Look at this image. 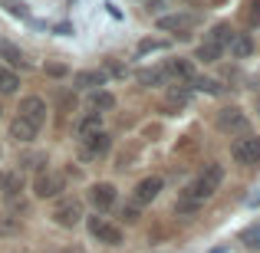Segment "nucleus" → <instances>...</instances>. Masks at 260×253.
Returning <instances> with one entry per match:
<instances>
[{"mask_svg":"<svg viewBox=\"0 0 260 253\" xmlns=\"http://www.w3.org/2000/svg\"><path fill=\"white\" fill-rule=\"evenodd\" d=\"M224 184V165L221 161H211L194 174V181H188L181 191H178V201H175V214L178 217H191L217 194V188Z\"/></svg>","mask_w":260,"mask_h":253,"instance_id":"nucleus-1","label":"nucleus"},{"mask_svg":"<svg viewBox=\"0 0 260 253\" xmlns=\"http://www.w3.org/2000/svg\"><path fill=\"white\" fill-rule=\"evenodd\" d=\"M231 37H234V30H231L228 23H217L214 30L204 37V43L194 50V59H201V63H217V59L224 56V50H228Z\"/></svg>","mask_w":260,"mask_h":253,"instance_id":"nucleus-2","label":"nucleus"},{"mask_svg":"<svg viewBox=\"0 0 260 253\" xmlns=\"http://www.w3.org/2000/svg\"><path fill=\"white\" fill-rule=\"evenodd\" d=\"M0 194H4L10 214H23L26 201H23V171H0Z\"/></svg>","mask_w":260,"mask_h":253,"instance_id":"nucleus-3","label":"nucleus"},{"mask_svg":"<svg viewBox=\"0 0 260 253\" xmlns=\"http://www.w3.org/2000/svg\"><path fill=\"white\" fill-rule=\"evenodd\" d=\"M86 227H89V234H92V240L106 243V247H119V243H122V237H125L119 224H112L109 217H102V214L86 217Z\"/></svg>","mask_w":260,"mask_h":253,"instance_id":"nucleus-4","label":"nucleus"},{"mask_svg":"<svg viewBox=\"0 0 260 253\" xmlns=\"http://www.w3.org/2000/svg\"><path fill=\"white\" fill-rule=\"evenodd\" d=\"M231 158L237 161V165H260V135H250V132H244V135H237L234 138V145H231Z\"/></svg>","mask_w":260,"mask_h":253,"instance_id":"nucleus-5","label":"nucleus"},{"mask_svg":"<svg viewBox=\"0 0 260 253\" xmlns=\"http://www.w3.org/2000/svg\"><path fill=\"white\" fill-rule=\"evenodd\" d=\"M247 128H250V122H247V115H244L237 105H224L221 112H217V132L237 138V135H244Z\"/></svg>","mask_w":260,"mask_h":253,"instance_id":"nucleus-6","label":"nucleus"},{"mask_svg":"<svg viewBox=\"0 0 260 253\" xmlns=\"http://www.w3.org/2000/svg\"><path fill=\"white\" fill-rule=\"evenodd\" d=\"M66 191V177L56 174V171H37V177H33V194L43 197V201H50V197H59Z\"/></svg>","mask_w":260,"mask_h":253,"instance_id":"nucleus-7","label":"nucleus"},{"mask_svg":"<svg viewBox=\"0 0 260 253\" xmlns=\"http://www.w3.org/2000/svg\"><path fill=\"white\" fill-rule=\"evenodd\" d=\"M109 152H112L109 132H95V135H89V138L79 141V161H102Z\"/></svg>","mask_w":260,"mask_h":253,"instance_id":"nucleus-8","label":"nucleus"},{"mask_svg":"<svg viewBox=\"0 0 260 253\" xmlns=\"http://www.w3.org/2000/svg\"><path fill=\"white\" fill-rule=\"evenodd\" d=\"M50 217H53V224H56V227H76L86 214H83V204H79L76 197H59Z\"/></svg>","mask_w":260,"mask_h":253,"instance_id":"nucleus-9","label":"nucleus"},{"mask_svg":"<svg viewBox=\"0 0 260 253\" xmlns=\"http://www.w3.org/2000/svg\"><path fill=\"white\" fill-rule=\"evenodd\" d=\"M161 188H165V181H161L158 174H152V177H142V181L132 188V204H135V207H148L152 201H158Z\"/></svg>","mask_w":260,"mask_h":253,"instance_id":"nucleus-10","label":"nucleus"},{"mask_svg":"<svg viewBox=\"0 0 260 253\" xmlns=\"http://www.w3.org/2000/svg\"><path fill=\"white\" fill-rule=\"evenodd\" d=\"M46 102L40 99V95H26V99H20V109H17V115L20 119H26L30 125H37V128H43L46 125Z\"/></svg>","mask_w":260,"mask_h":253,"instance_id":"nucleus-11","label":"nucleus"},{"mask_svg":"<svg viewBox=\"0 0 260 253\" xmlns=\"http://www.w3.org/2000/svg\"><path fill=\"white\" fill-rule=\"evenodd\" d=\"M89 204L95 207V214H102V210H109L115 204V197H119V191H115V184L109 181H99V184H89Z\"/></svg>","mask_w":260,"mask_h":253,"instance_id":"nucleus-12","label":"nucleus"},{"mask_svg":"<svg viewBox=\"0 0 260 253\" xmlns=\"http://www.w3.org/2000/svg\"><path fill=\"white\" fill-rule=\"evenodd\" d=\"M155 23H158V30H165V33H181L184 37L188 30L198 26V17L194 13H161Z\"/></svg>","mask_w":260,"mask_h":253,"instance_id":"nucleus-13","label":"nucleus"},{"mask_svg":"<svg viewBox=\"0 0 260 253\" xmlns=\"http://www.w3.org/2000/svg\"><path fill=\"white\" fill-rule=\"evenodd\" d=\"M106 83H109V76L102 69H79L73 76V89H79V92H95V89H102Z\"/></svg>","mask_w":260,"mask_h":253,"instance_id":"nucleus-14","label":"nucleus"},{"mask_svg":"<svg viewBox=\"0 0 260 253\" xmlns=\"http://www.w3.org/2000/svg\"><path fill=\"white\" fill-rule=\"evenodd\" d=\"M73 132H76L79 141L89 138V135H95V132H106V128H102V112H86V115H79L76 125H73Z\"/></svg>","mask_w":260,"mask_h":253,"instance_id":"nucleus-15","label":"nucleus"},{"mask_svg":"<svg viewBox=\"0 0 260 253\" xmlns=\"http://www.w3.org/2000/svg\"><path fill=\"white\" fill-rule=\"evenodd\" d=\"M40 135V128L37 125H30L26 119H20V115H13V122H10V138L17 141V145H30L33 138Z\"/></svg>","mask_w":260,"mask_h":253,"instance_id":"nucleus-16","label":"nucleus"},{"mask_svg":"<svg viewBox=\"0 0 260 253\" xmlns=\"http://www.w3.org/2000/svg\"><path fill=\"white\" fill-rule=\"evenodd\" d=\"M161 69L168 73V83H188V79L194 76V66H191V59H168Z\"/></svg>","mask_w":260,"mask_h":253,"instance_id":"nucleus-17","label":"nucleus"},{"mask_svg":"<svg viewBox=\"0 0 260 253\" xmlns=\"http://www.w3.org/2000/svg\"><path fill=\"white\" fill-rule=\"evenodd\" d=\"M0 66H7V69H13V73H17V66H20V69L26 66L23 53H20L10 40H0Z\"/></svg>","mask_w":260,"mask_h":253,"instance_id":"nucleus-18","label":"nucleus"},{"mask_svg":"<svg viewBox=\"0 0 260 253\" xmlns=\"http://www.w3.org/2000/svg\"><path fill=\"white\" fill-rule=\"evenodd\" d=\"M228 50H231L234 59H247L250 53H254V37H250V33H234L231 43H228Z\"/></svg>","mask_w":260,"mask_h":253,"instance_id":"nucleus-19","label":"nucleus"},{"mask_svg":"<svg viewBox=\"0 0 260 253\" xmlns=\"http://www.w3.org/2000/svg\"><path fill=\"white\" fill-rule=\"evenodd\" d=\"M184 86H188L191 92H204V95H221L224 92V86L217 83V79H211V76H191Z\"/></svg>","mask_w":260,"mask_h":253,"instance_id":"nucleus-20","label":"nucleus"},{"mask_svg":"<svg viewBox=\"0 0 260 253\" xmlns=\"http://www.w3.org/2000/svg\"><path fill=\"white\" fill-rule=\"evenodd\" d=\"M139 83L142 86H172L168 83V73L161 66H152V69H139Z\"/></svg>","mask_w":260,"mask_h":253,"instance_id":"nucleus-21","label":"nucleus"},{"mask_svg":"<svg viewBox=\"0 0 260 253\" xmlns=\"http://www.w3.org/2000/svg\"><path fill=\"white\" fill-rule=\"evenodd\" d=\"M89 105H92V112H102V115H106L109 109H115V95L106 92V89H95L92 99H89Z\"/></svg>","mask_w":260,"mask_h":253,"instance_id":"nucleus-22","label":"nucleus"},{"mask_svg":"<svg viewBox=\"0 0 260 253\" xmlns=\"http://www.w3.org/2000/svg\"><path fill=\"white\" fill-rule=\"evenodd\" d=\"M191 95H194V92H191V89L184 86V83H172V86H168V102H172V105H178V109L188 105Z\"/></svg>","mask_w":260,"mask_h":253,"instance_id":"nucleus-23","label":"nucleus"},{"mask_svg":"<svg viewBox=\"0 0 260 253\" xmlns=\"http://www.w3.org/2000/svg\"><path fill=\"white\" fill-rule=\"evenodd\" d=\"M20 89V76L7 66H0V95H13Z\"/></svg>","mask_w":260,"mask_h":253,"instance_id":"nucleus-24","label":"nucleus"},{"mask_svg":"<svg viewBox=\"0 0 260 253\" xmlns=\"http://www.w3.org/2000/svg\"><path fill=\"white\" fill-rule=\"evenodd\" d=\"M20 234V217L10 210H0V237H13Z\"/></svg>","mask_w":260,"mask_h":253,"instance_id":"nucleus-25","label":"nucleus"},{"mask_svg":"<svg viewBox=\"0 0 260 253\" xmlns=\"http://www.w3.org/2000/svg\"><path fill=\"white\" fill-rule=\"evenodd\" d=\"M46 165V155L43 152H37V155H26V158H20V168L17 171H23V168H30V171H43Z\"/></svg>","mask_w":260,"mask_h":253,"instance_id":"nucleus-26","label":"nucleus"},{"mask_svg":"<svg viewBox=\"0 0 260 253\" xmlns=\"http://www.w3.org/2000/svg\"><path fill=\"white\" fill-rule=\"evenodd\" d=\"M168 43L165 40H142L139 43V56H148V53H165Z\"/></svg>","mask_w":260,"mask_h":253,"instance_id":"nucleus-27","label":"nucleus"},{"mask_svg":"<svg viewBox=\"0 0 260 253\" xmlns=\"http://www.w3.org/2000/svg\"><path fill=\"white\" fill-rule=\"evenodd\" d=\"M119 217H125V224H135V221H139V207L128 201L125 207H122V214H119Z\"/></svg>","mask_w":260,"mask_h":253,"instance_id":"nucleus-28","label":"nucleus"},{"mask_svg":"<svg viewBox=\"0 0 260 253\" xmlns=\"http://www.w3.org/2000/svg\"><path fill=\"white\" fill-rule=\"evenodd\" d=\"M46 73L59 79V76H66V66H63V63H46Z\"/></svg>","mask_w":260,"mask_h":253,"instance_id":"nucleus-29","label":"nucleus"},{"mask_svg":"<svg viewBox=\"0 0 260 253\" xmlns=\"http://www.w3.org/2000/svg\"><path fill=\"white\" fill-rule=\"evenodd\" d=\"M244 240H250V247H260V227H250L244 234Z\"/></svg>","mask_w":260,"mask_h":253,"instance_id":"nucleus-30","label":"nucleus"},{"mask_svg":"<svg viewBox=\"0 0 260 253\" xmlns=\"http://www.w3.org/2000/svg\"><path fill=\"white\" fill-rule=\"evenodd\" d=\"M250 207H260V194H254V197H250Z\"/></svg>","mask_w":260,"mask_h":253,"instance_id":"nucleus-31","label":"nucleus"},{"mask_svg":"<svg viewBox=\"0 0 260 253\" xmlns=\"http://www.w3.org/2000/svg\"><path fill=\"white\" fill-rule=\"evenodd\" d=\"M208 253H228V247L221 243V247H214V250H208Z\"/></svg>","mask_w":260,"mask_h":253,"instance_id":"nucleus-32","label":"nucleus"},{"mask_svg":"<svg viewBox=\"0 0 260 253\" xmlns=\"http://www.w3.org/2000/svg\"><path fill=\"white\" fill-rule=\"evenodd\" d=\"M257 112H260V105H257Z\"/></svg>","mask_w":260,"mask_h":253,"instance_id":"nucleus-33","label":"nucleus"}]
</instances>
